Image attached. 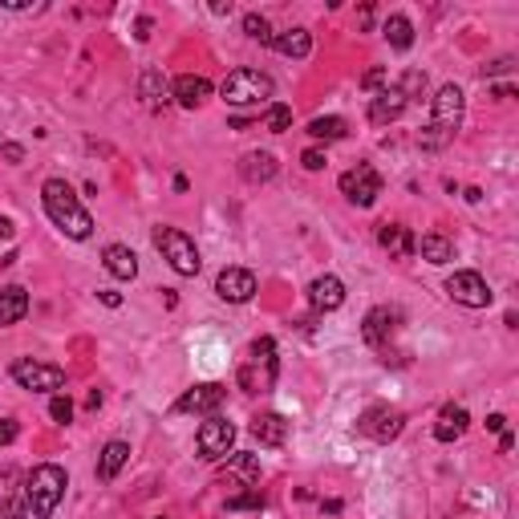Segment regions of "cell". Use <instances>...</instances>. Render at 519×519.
<instances>
[{"instance_id": "6da1fadb", "label": "cell", "mask_w": 519, "mask_h": 519, "mask_svg": "<svg viewBox=\"0 0 519 519\" xmlns=\"http://www.w3.org/2000/svg\"><path fill=\"white\" fill-rule=\"evenodd\" d=\"M41 203H45V215L61 227L69 240H89L94 235V219L81 207V199L73 195V187L65 178H45L41 183Z\"/></svg>"}, {"instance_id": "7a4b0ae2", "label": "cell", "mask_w": 519, "mask_h": 519, "mask_svg": "<svg viewBox=\"0 0 519 519\" xmlns=\"http://www.w3.org/2000/svg\"><path fill=\"white\" fill-rule=\"evenodd\" d=\"M462 110H467V97H462V89L454 86V81L438 89L434 110H430V126L418 134L422 150H446V146L454 142V134H459V126H462Z\"/></svg>"}, {"instance_id": "3957f363", "label": "cell", "mask_w": 519, "mask_h": 519, "mask_svg": "<svg viewBox=\"0 0 519 519\" xmlns=\"http://www.w3.org/2000/svg\"><path fill=\"white\" fill-rule=\"evenodd\" d=\"M65 487H69V475L57 462H41V467L29 470L24 478V503H29L32 519H49L65 499Z\"/></svg>"}, {"instance_id": "277c9868", "label": "cell", "mask_w": 519, "mask_h": 519, "mask_svg": "<svg viewBox=\"0 0 519 519\" xmlns=\"http://www.w3.org/2000/svg\"><path fill=\"white\" fill-rule=\"evenodd\" d=\"M276 373H280V361H276V341L272 337H256L248 349V361L240 365V389L248 394H268L276 386Z\"/></svg>"}, {"instance_id": "5b68a950", "label": "cell", "mask_w": 519, "mask_h": 519, "mask_svg": "<svg viewBox=\"0 0 519 519\" xmlns=\"http://www.w3.org/2000/svg\"><path fill=\"white\" fill-rule=\"evenodd\" d=\"M276 94V81L264 69H232L219 86V97L227 105H268Z\"/></svg>"}, {"instance_id": "8992f818", "label": "cell", "mask_w": 519, "mask_h": 519, "mask_svg": "<svg viewBox=\"0 0 519 519\" xmlns=\"http://www.w3.org/2000/svg\"><path fill=\"white\" fill-rule=\"evenodd\" d=\"M154 248L162 251V260H167L178 276H199L203 260H199V248H195V240L187 232L159 223V227H154Z\"/></svg>"}, {"instance_id": "52a82bcc", "label": "cell", "mask_w": 519, "mask_h": 519, "mask_svg": "<svg viewBox=\"0 0 519 519\" xmlns=\"http://www.w3.org/2000/svg\"><path fill=\"white\" fill-rule=\"evenodd\" d=\"M13 381L21 389H32V394H61L65 386V369L49 361H32V357H16L13 361Z\"/></svg>"}, {"instance_id": "ba28073f", "label": "cell", "mask_w": 519, "mask_h": 519, "mask_svg": "<svg viewBox=\"0 0 519 519\" xmlns=\"http://www.w3.org/2000/svg\"><path fill=\"white\" fill-rule=\"evenodd\" d=\"M232 442H235V426L223 418V414H207V422L199 426V434H195V446H199V454L207 462H219L232 454Z\"/></svg>"}, {"instance_id": "9c48e42d", "label": "cell", "mask_w": 519, "mask_h": 519, "mask_svg": "<svg viewBox=\"0 0 519 519\" xmlns=\"http://www.w3.org/2000/svg\"><path fill=\"white\" fill-rule=\"evenodd\" d=\"M446 296H451L454 305H462V308H487L495 300V292H491V284H487L478 272L462 268V272L446 276Z\"/></svg>"}, {"instance_id": "30bf717a", "label": "cell", "mask_w": 519, "mask_h": 519, "mask_svg": "<svg viewBox=\"0 0 519 519\" xmlns=\"http://www.w3.org/2000/svg\"><path fill=\"white\" fill-rule=\"evenodd\" d=\"M357 430L373 442H394L397 434L405 430V414L397 405H369V410L357 418Z\"/></svg>"}, {"instance_id": "8fae6325", "label": "cell", "mask_w": 519, "mask_h": 519, "mask_svg": "<svg viewBox=\"0 0 519 519\" xmlns=\"http://www.w3.org/2000/svg\"><path fill=\"white\" fill-rule=\"evenodd\" d=\"M341 195H345L349 203H357V207H373L381 195V175L369 167V162H357L353 170L341 175Z\"/></svg>"}, {"instance_id": "7c38bea8", "label": "cell", "mask_w": 519, "mask_h": 519, "mask_svg": "<svg viewBox=\"0 0 519 519\" xmlns=\"http://www.w3.org/2000/svg\"><path fill=\"white\" fill-rule=\"evenodd\" d=\"M256 272H248V268H223V272L215 276V296L227 300V305H248L251 296H256Z\"/></svg>"}, {"instance_id": "4fadbf2b", "label": "cell", "mask_w": 519, "mask_h": 519, "mask_svg": "<svg viewBox=\"0 0 519 519\" xmlns=\"http://www.w3.org/2000/svg\"><path fill=\"white\" fill-rule=\"evenodd\" d=\"M227 402V386L219 381H203V386H191L183 397L175 402L178 414H219V405Z\"/></svg>"}, {"instance_id": "5bb4252c", "label": "cell", "mask_w": 519, "mask_h": 519, "mask_svg": "<svg viewBox=\"0 0 519 519\" xmlns=\"http://www.w3.org/2000/svg\"><path fill=\"white\" fill-rule=\"evenodd\" d=\"M394 324H397V313H394V308H386V305L369 308V313H365V321H361L365 345H369V349H386L389 337H394Z\"/></svg>"}, {"instance_id": "9a60e30c", "label": "cell", "mask_w": 519, "mask_h": 519, "mask_svg": "<svg viewBox=\"0 0 519 519\" xmlns=\"http://www.w3.org/2000/svg\"><path fill=\"white\" fill-rule=\"evenodd\" d=\"M308 305H313L316 313H332V308H341L345 305V284H341L332 272L316 276V280L308 284Z\"/></svg>"}, {"instance_id": "2e32d148", "label": "cell", "mask_w": 519, "mask_h": 519, "mask_svg": "<svg viewBox=\"0 0 519 519\" xmlns=\"http://www.w3.org/2000/svg\"><path fill=\"white\" fill-rule=\"evenodd\" d=\"M170 97H175L183 110H199V105L211 97V81L199 77V73H183V77L170 81Z\"/></svg>"}, {"instance_id": "e0dca14e", "label": "cell", "mask_w": 519, "mask_h": 519, "mask_svg": "<svg viewBox=\"0 0 519 519\" xmlns=\"http://www.w3.org/2000/svg\"><path fill=\"white\" fill-rule=\"evenodd\" d=\"M405 97H402V89L397 86H386V89H378V94L369 97V122L373 126H386V122H394V118H402V110H405Z\"/></svg>"}, {"instance_id": "ac0fdd59", "label": "cell", "mask_w": 519, "mask_h": 519, "mask_svg": "<svg viewBox=\"0 0 519 519\" xmlns=\"http://www.w3.org/2000/svg\"><path fill=\"white\" fill-rule=\"evenodd\" d=\"M288 430H292V422L284 418V414H260V418L251 422V438H256L260 446H284L288 442Z\"/></svg>"}, {"instance_id": "d6986e66", "label": "cell", "mask_w": 519, "mask_h": 519, "mask_svg": "<svg viewBox=\"0 0 519 519\" xmlns=\"http://www.w3.org/2000/svg\"><path fill=\"white\" fill-rule=\"evenodd\" d=\"M470 426V414L462 410V405L446 402L442 410H438V422H434V438L438 442H454V438H462Z\"/></svg>"}, {"instance_id": "ffe728a7", "label": "cell", "mask_w": 519, "mask_h": 519, "mask_svg": "<svg viewBox=\"0 0 519 519\" xmlns=\"http://www.w3.org/2000/svg\"><path fill=\"white\" fill-rule=\"evenodd\" d=\"M130 462V442H122V438H114V442L102 446V454H97V483H114L118 478V470Z\"/></svg>"}, {"instance_id": "44dd1931", "label": "cell", "mask_w": 519, "mask_h": 519, "mask_svg": "<svg viewBox=\"0 0 519 519\" xmlns=\"http://www.w3.org/2000/svg\"><path fill=\"white\" fill-rule=\"evenodd\" d=\"M102 264L114 280H134L138 276V256L126 248V243H110V248L102 251Z\"/></svg>"}, {"instance_id": "7402d4cb", "label": "cell", "mask_w": 519, "mask_h": 519, "mask_svg": "<svg viewBox=\"0 0 519 519\" xmlns=\"http://www.w3.org/2000/svg\"><path fill=\"white\" fill-rule=\"evenodd\" d=\"M378 243L389 251V256H397V260H405V256H414V235H410V227H402V223H381L378 227Z\"/></svg>"}, {"instance_id": "603a6c76", "label": "cell", "mask_w": 519, "mask_h": 519, "mask_svg": "<svg viewBox=\"0 0 519 519\" xmlns=\"http://www.w3.org/2000/svg\"><path fill=\"white\" fill-rule=\"evenodd\" d=\"M138 97H142L150 110H159V105L170 102V81L162 77V69H142V77H138Z\"/></svg>"}, {"instance_id": "cb8c5ba5", "label": "cell", "mask_w": 519, "mask_h": 519, "mask_svg": "<svg viewBox=\"0 0 519 519\" xmlns=\"http://www.w3.org/2000/svg\"><path fill=\"white\" fill-rule=\"evenodd\" d=\"M240 175L248 178L251 187H256V183H268V178L276 175V154H272V150H248V154L240 159Z\"/></svg>"}, {"instance_id": "d4e9b609", "label": "cell", "mask_w": 519, "mask_h": 519, "mask_svg": "<svg viewBox=\"0 0 519 519\" xmlns=\"http://www.w3.org/2000/svg\"><path fill=\"white\" fill-rule=\"evenodd\" d=\"M272 49L284 57H292V61H305L308 53H313V32L308 29H288V32H276L272 37Z\"/></svg>"}, {"instance_id": "484cf974", "label": "cell", "mask_w": 519, "mask_h": 519, "mask_svg": "<svg viewBox=\"0 0 519 519\" xmlns=\"http://www.w3.org/2000/svg\"><path fill=\"white\" fill-rule=\"evenodd\" d=\"M24 313H29V292H24L21 284H8V288L0 292V329L24 321Z\"/></svg>"}, {"instance_id": "4316f807", "label": "cell", "mask_w": 519, "mask_h": 519, "mask_svg": "<svg viewBox=\"0 0 519 519\" xmlns=\"http://www.w3.org/2000/svg\"><path fill=\"white\" fill-rule=\"evenodd\" d=\"M414 251H418L426 264H451V260H454V243L446 240V235H438V232L422 235V240L414 243Z\"/></svg>"}, {"instance_id": "83f0119b", "label": "cell", "mask_w": 519, "mask_h": 519, "mask_svg": "<svg viewBox=\"0 0 519 519\" xmlns=\"http://www.w3.org/2000/svg\"><path fill=\"white\" fill-rule=\"evenodd\" d=\"M308 134H313L316 142H337V138L349 134V122L337 118V114H324V118H313V122H308Z\"/></svg>"}, {"instance_id": "f1b7e54d", "label": "cell", "mask_w": 519, "mask_h": 519, "mask_svg": "<svg viewBox=\"0 0 519 519\" xmlns=\"http://www.w3.org/2000/svg\"><path fill=\"white\" fill-rule=\"evenodd\" d=\"M381 32H386V41L397 49V53H405V49L414 45V24H410V16H402V13L389 16L386 29H381Z\"/></svg>"}, {"instance_id": "f546056e", "label": "cell", "mask_w": 519, "mask_h": 519, "mask_svg": "<svg viewBox=\"0 0 519 519\" xmlns=\"http://www.w3.org/2000/svg\"><path fill=\"white\" fill-rule=\"evenodd\" d=\"M264 126L272 130V134H284V130L292 126V105L272 102V105H268V114H264Z\"/></svg>"}, {"instance_id": "4dcf8cb0", "label": "cell", "mask_w": 519, "mask_h": 519, "mask_svg": "<svg viewBox=\"0 0 519 519\" xmlns=\"http://www.w3.org/2000/svg\"><path fill=\"white\" fill-rule=\"evenodd\" d=\"M243 32H248L251 41H260V45H272V37H276L272 24H268L260 13H248V16H243Z\"/></svg>"}, {"instance_id": "1f68e13d", "label": "cell", "mask_w": 519, "mask_h": 519, "mask_svg": "<svg viewBox=\"0 0 519 519\" xmlns=\"http://www.w3.org/2000/svg\"><path fill=\"white\" fill-rule=\"evenodd\" d=\"M397 89H402L405 102L422 97V94H426V73H422V69H405V73H402V81H397Z\"/></svg>"}, {"instance_id": "d6a6232c", "label": "cell", "mask_w": 519, "mask_h": 519, "mask_svg": "<svg viewBox=\"0 0 519 519\" xmlns=\"http://www.w3.org/2000/svg\"><path fill=\"white\" fill-rule=\"evenodd\" d=\"M227 467H232V470H240V475L243 478H260V459H256V454H227Z\"/></svg>"}, {"instance_id": "836d02e7", "label": "cell", "mask_w": 519, "mask_h": 519, "mask_svg": "<svg viewBox=\"0 0 519 519\" xmlns=\"http://www.w3.org/2000/svg\"><path fill=\"white\" fill-rule=\"evenodd\" d=\"M260 507H264V495L260 491H243L227 499V511H260Z\"/></svg>"}, {"instance_id": "e575fe53", "label": "cell", "mask_w": 519, "mask_h": 519, "mask_svg": "<svg viewBox=\"0 0 519 519\" xmlns=\"http://www.w3.org/2000/svg\"><path fill=\"white\" fill-rule=\"evenodd\" d=\"M386 81H389V73L381 69V65H373V69L361 73V89H365V94H378V89H386Z\"/></svg>"}, {"instance_id": "d590c367", "label": "cell", "mask_w": 519, "mask_h": 519, "mask_svg": "<svg viewBox=\"0 0 519 519\" xmlns=\"http://www.w3.org/2000/svg\"><path fill=\"white\" fill-rule=\"evenodd\" d=\"M49 418L65 426V422L73 418V402H69V397H65V394H53V402H49Z\"/></svg>"}, {"instance_id": "8d00e7d4", "label": "cell", "mask_w": 519, "mask_h": 519, "mask_svg": "<svg viewBox=\"0 0 519 519\" xmlns=\"http://www.w3.org/2000/svg\"><path fill=\"white\" fill-rule=\"evenodd\" d=\"M29 515V503H24V495H8L5 507H0V519H24Z\"/></svg>"}, {"instance_id": "74e56055", "label": "cell", "mask_w": 519, "mask_h": 519, "mask_svg": "<svg viewBox=\"0 0 519 519\" xmlns=\"http://www.w3.org/2000/svg\"><path fill=\"white\" fill-rule=\"evenodd\" d=\"M515 69V57H495V61L483 65V77H499V73H511Z\"/></svg>"}, {"instance_id": "f35d334b", "label": "cell", "mask_w": 519, "mask_h": 519, "mask_svg": "<svg viewBox=\"0 0 519 519\" xmlns=\"http://www.w3.org/2000/svg\"><path fill=\"white\" fill-rule=\"evenodd\" d=\"M0 159H8L13 167H21V162H24V146H21V142H8V138H0Z\"/></svg>"}, {"instance_id": "ab89813d", "label": "cell", "mask_w": 519, "mask_h": 519, "mask_svg": "<svg viewBox=\"0 0 519 519\" xmlns=\"http://www.w3.org/2000/svg\"><path fill=\"white\" fill-rule=\"evenodd\" d=\"M300 162H305V170H324V162H329V159H324L321 146H308V150L300 154Z\"/></svg>"}, {"instance_id": "60d3db41", "label": "cell", "mask_w": 519, "mask_h": 519, "mask_svg": "<svg viewBox=\"0 0 519 519\" xmlns=\"http://www.w3.org/2000/svg\"><path fill=\"white\" fill-rule=\"evenodd\" d=\"M16 434H21V426H16V418H0V446L16 442Z\"/></svg>"}, {"instance_id": "b9f144b4", "label": "cell", "mask_w": 519, "mask_h": 519, "mask_svg": "<svg viewBox=\"0 0 519 519\" xmlns=\"http://www.w3.org/2000/svg\"><path fill=\"white\" fill-rule=\"evenodd\" d=\"M150 32H154V21H150V16H138V21H134V41H150Z\"/></svg>"}, {"instance_id": "7bdbcfd3", "label": "cell", "mask_w": 519, "mask_h": 519, "mask_svg": "<svg viewBox=\"0 0 519 519\" xmlns=\"http://www.w3.org/2000/svg\"><path fill=\"white\" fill-rule=\"evenodd\" d=\"M97 296H102V305H105V308H122V296H118L114 288H102Z\"/></svg>"}, {"instance_id": "ee69618b", "label": "cell", "mask_w": 519, "mask_h": 519, "mask_svg": "<svg viewBox=\"0 0 519 519\" xmlns=\"http://www.w3.org/2000/svg\"><path fill=\"white\" fill-rule=\"evenodd\" d=\"M487 430H491V434H503V430H507V418H503V414H491V418H487Z\"/></svg>"}, {"instance_id": "f6af8a7d", "label": "cell", "mask_w": 519, "mask_h": 519, "mask_svg": "<svg viewBox=\"0 0 519 519\" xmlns=\"http://www.w3.org/2000/svg\"><path fill=\"white\" fill-rule=\"evenodd\" d=\"M211 13H215V16H232V0H215V5H211Z\"/></svg>"}, {"instance_id": "bcb514c9", "label": "cell", "mask_w": 519, "mask_h": 519, "mask_svg": "<svg viewBox=\"0 0 519 519\" xmlns=\"http://www.w3.org/2000/svg\"><path fill=\"white\" fill-rule=\"evenodd\" d=\"M491 94H495V97H499V102H507V97H515V86H495V89H491Z\"/></svg>"}, {"instance_id": "7dc6e473", "label": "cell", "mask_w": 519, "mask_h": 519, "mask_svg": "<svg viewBox=\"0 0 519 519\" xmlns=\"http://www.w3.org/2000/svg\"><path fill=\"white\" fill-rule=\"evenodd\" d=\"M511 446H515V434H511V430H503V434H499V451H511Z\"/></svg>"}, {"instance_id": "c3c4849f", "label": "cell", "mask_w": 519, "mask_h": 519, "mask_svg": "<svg viewBox=\"0 0 519 519\" xmlns=\"http://www.w3.org/2000/svg\"><path fill=\"white\" fill-rule=\"evenodd\" d=\"M0 240H13V223L8 219H0Z\"/></svg>"}, {"instance_id": "681fc988", "label": "cell", "mask_w": 519, "mask_h": 519, "mask_svg": "<svg viewBox=\"0 0 519 519\" xmlns=\"http://www.w3.org/2000/svg\"><path fill=\"white\" fill-rule=\"evenodd\" d=\"M154 519H167V515H154Z\"/></svg>"}]
</instances>
